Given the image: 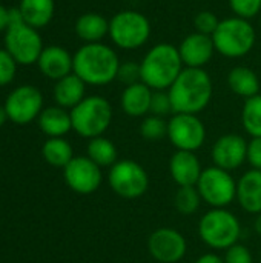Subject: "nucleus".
<instances>
[{
    "label": "nucleus",
    "mask_w": 261,
    "mask_h": 263,
    "mask_svg": "<svg viewBox=\"0 0 261 263\" xmlns=\"http://www.w3.org/2000/svg\"><path fill=\"white\" fill-rule=\"evenodd\" d=\"M254 230L258 233L261 236V214H258L257 217H255V222H254Z\"/></svg>",
    "instance_id": "41"
},
{
    "label": "nucleus",
    "mask_w": 261,
    "mask_h": 263,
    "mask_svg": "<svg viewBox=\"0 0 261 263\" xmlns=\"http://www.w3.org/2000/svg\"><path fill=\"white\" fill-rule=\"evenodd\" d=\"M17 8L25 23L40 29L52 22L55 14V0H20Z\"/></svg>",
    "instance_id": "24"
},
{
    "label": "nucleus",
    "mask_w": 261,
    "mask_h": 263,
    "mask_svg": "<svg viewBox=\"0 0 261 263\" xmlns=\"http://www.w3.org/2000/svg\"><path fill=\"white\" fill-rule=\"evenodd\" d=\"M37 122L42 133L48 137H63L72 129L71 112L57 105L43 108Z\"/></svg>",
    "instance_id": "23"
},
{
    "label": "nucleus",
    "mask_w": 261,
    "mask_h": 263,
    "mask_svg": "<svg viewBox=\"0 0 261 263\" xmlns=\"http://www.w3.org/2000/svg\"><path fill=\"white\" fill-rule=\"evenodd\" d=\"M86 156L100 168H111L117 162V148L109 139L100 136L89 140Z\"/></svg>",
    "instance_id": "27"
},
{
    "label": "nucleus",
    "mask_w": 261,
    "mask_h": 263,
    "mask_svg": "<svg viewBox=\"0 0 261 263\" xmlns=\"http://www.w3.org/2000/svg\"><path fill=\"white\" fill-rule=\"evenodd\" d=\"M111 190L123 199H138L149 188V176L146 170L135 160H117L108 173Z\"/></svg>",
    "instance_id": "10"
},
{
    "label": "nucleus",
    "mask_w": 261,
    "mask_h": 263,
    "mask_svg": "<svg viewBox=\"0 0 261 263\" xmlns=\"http://www.w3.org/2000/svg\"><path fill=\"white\" fill-rule=\"evenodd\" d=\"M178 52L185 68H205L212 60L215 46L211 35L194 31L182 40Z\"/></svg>",
    "instance_id": "16"
},
{
    "label": "nucleus",
    "mask_w": 261,
    "mask_h": 263,
    "mask_svg": "<svg viewBox=\"0 0 261 263\" xmlns=\"http://www.w3.org/2000/svg\"><path fill=\"white\" fill-rule=\"evenodd\" d=\"M195 263H225V260H223V257H220L214 253H206V254L200 256L195 260Z\"/></svg>",
    "instance_id": "39"
},
{
    "label": "nucleus",
    "mask_w": 261,
    "mask_h": 263,
    "mask_svg": "<svg viewBox=\"0 0 261 263\" xmlns=\"http://www.w3.org/2000/svg\"><path fill=\"white\" fill-rule=\"evenodd\" d=\"M17 66L18 63L14 60V57L5 48H0V88L14 82Z\"/></svg>",
    "instance_id": "32"
},
{
    "label": "nucleus",
    "mask_w": 261,
    "mask_h": 263,
    "mask_svg": "<svg viewBox=\"0 0 261 263\" xmlns=\"http://www.w3.org/2000/svg\"><path fill=\"white\" fill-rule=\"evenodd\" d=\"M42 154L43 159L54 168H65L74 159L72 146L63 137H49L43 143Z\"/></svg>",
    "instance_id": "26"
},
{
    "label": "nucleus",
    "mask_w": 261,
    "mask_h": 263,
    "mask_svg": "<svg viewBox=\"0 0 261 263\" xmlns=\"http://www.w3.org/2000/svg\"><path fill=\"white\" fill-rule=\"evenodd\" d=\"M229 89L245 100L260 94V79L257 72L248 66H235L228 74Z\"/></svg>",
    "instance_id": "25"
},
{
    "label": "nucleus",
    "mask_w": 261,
    "mask_h": 263,
    "mask_svg": "<svg viewBox=\"0 0 261 263\" xmlns=\"http://www.w3.org/2000/svg\"><path fill=\"white\" fill-rule=\"evenodd\" d=\"M174 114H200L212 100L214 85L205 68H185L168 89Z\"/></svg>",
    "instance_id": "1"
},
{
    "label": "nucleus",
    "mask_w": 261,
    "mask_h": 263,
    "mask_svg": "<svg viewBox=\"0 0 261 263\" xmlns=\"http://www.w3.org/2000/svg\"><path fill=\"white\" fill-rule=\"evenodd\" d=\"M37 68L49 80H60L74 72V54L60 45L45 46L38 60Z\"/></svg>",
    "instance_id": "17"
},
{
    "label": "nucleus",
    "mask_w": 261,
    "mask_h": 263,
    "mask_svg": "<svg viewBox=\"0 0 261 263\" xmlns=\"http://www.w3.org/2000/svg\"><path fill=\"white\" fill-rule=\"evenodd\" d=\"M197 190L205 203L211 208H226L237 199V182L229 171L215 165L203 170Z\"/></svg>",
    "instance_id": "9"
},
{
    "label": "nucleus",
    "mask_w": 261,
    "mask_h": 263,
    "mask_svg": "<svg viewBox=\"0 0 261 263\" xmlns=\"http://www.w3.org/2000/svg\"><path fill=\"white\" fill-rule=\"evenodd\" d=\"M152 26L149 18L135 9H123L109 18V39L114 46L123 51H135L151 39Z\"/></svg>",
    "instance_id": "7"
},
{
    "label": "nucleus",
    "mask_w": 261,
    "mask_h": 263,
    "mask_svg": "<svg viewBox=\"0 0 261 263\" xmlns=\"http://www.w3.org/2000/svg\"><path fill=\"white\" fill-rule=\"evenodd\" d=\"M74 31L85 43H100L109 35V20L98 12H85L75 20Z\"/></svg>",
    "instance_id": "22"
},
{
    "label": "nucleus",
    "mask_w": 261,
    "mask_h": 263,
    "mask_svg": "<svg viewBox=\"0 0 261 263\" xmlns=\"http://www.w3.org/2000/svg\"><path fill=\"white\" fill-rule=\"evenodd\" d=\"M211 157L215 166L234 171L238 170L248 159V140L240 134H225L220 136L212 145Z\"/></svg>",
    "instance_id": "15"
},
{
    "label": "nucleus",
    "mask_w": 261,
    "mask_h": 263,
    "mask_svg": "<svg viewBox=\"0 0 261 263\" xmlns=\"http://www.w3.org/2000/svg\"><path fill=\"white\" fill-rule=\"evenodd\" d=\"M242 125L251 137H261V94L245 100L242 108Z\"/></svg>",
    "instance_id": "28"
},
{
    "label": "nucleus",
    "mask_w": 261,
    "mask_h": 263,
    "mask_svg": "<svg viewBox=\"0 0 261 263\" xmlns=\"http://www.w3.org/2000/svg\"><path fill=\"white\" fill-rule=\"evenodd\" d=\"M148 251L160 263H178L188 251L185 236L174 228H158L148 239Z\"/></svg>",
    "instance_id": "14"
},
{
    "label": "nucleus",
    "mask_w": 261,
    "mask_h": 263,
    "mask_svg": "<svg viewBox=\"0 0 261 263\" xmlns=\"http://www.w3.org/2000/svg\"><path fill=\"white\" fill-rule=\"evenodd\" d=\"M3 106L8 120L15 125H28L43 111V94L32 85H20L8 94Z\"/></svg>",
    "instance_id": "12"
},
{
    "label": "nucleus",
    "mask_w": 261,
    "mask_h": 263,
    "mask_svg": "<svg viewBox=\"0 0 261 263\" xmlns=\"http://www.w3.org/2000/svg\"><path fill=\"white\" fill-rule=\"evenodd\" d=\"M215 52L228 59H240L248 55L257 42V31L251 20L232 15L220 20L218 28L212 34Z\"/></svg>",
    "instance_id": "5"
},
{
    "label": "nucleus",
    "mask_w": 261,
    "mask_h": 263,
    "mask_svg": "<svg viewBox=\"0 0 261 263\" xmlns=\"http://www.w3.org/2000/svg\"><path fill=\"white\" fill-rule=\"evenodd\" d=\"M183 69L178 46L166 42L151 46L140 62L142 82L152 91H168Z\"/></svg>",
    "instance_id": "3"
},
{
    "label": "nucleus",
    "mask_w": 261,
    "mask_h": 263,
    "mask_svg": "<svg viewBox=\"0 0 261 263\" xmlns=\"http://www.w3.org/2000/svg\"><path fill=\"white\" fill-rule=\"evenodd\" d=\"M52 96L57 106L71 111L86 97V83L72 72L55 82Z\"/></svg>",
    "instance_id": "21"
},
{
    "label": "nucleus",
    "mask_w": 261,
    "mask_h": 263,
    "mask_svg": "<svg viewBox=\"0 0 261 263\" xmlns=\"http://www.w3.org/2000/svg\"><path fill=\"white\" fill-rule=\"evenodd\" d=\"M168 139L177 151H198L206 142V126L197 114H172L168 120Z\"/></svg>",
    "instance_id": "11"
},
{
    "label": "nucleus",
    "mask_w": 261,
    "mask_h": 263,
    "mask_svg": "<svg viewBox=\"0 0 261 263\" xmlns=\"http://www.w3.org/2000/svg\"><path fill=\"white\" fill-rule=\"evenodd\" d=\"M197 186H178L174 194V206L182 216H192L198 211L202 203Z\"/></svg>",
    "instance_id": "29"
},
{
    "label": "nucleus",
    "mask_w": 261,
    "mask_h": 263,
    "mask_svg": "<svg viewBox=\"0 0 261 263\" xmlns=\"http://www.w3.org/2000/svg\"><path fill=\"white\" fill-rule=\"evenodd\" d=\"M220 18L212 12V11H200L198 14H195L194 17V28L197 32L205 34V35H211L215 32V29L218 28Z\"/></svg>",
    "instance_id": "33"
},
{
    "label": "nucleus",
    "mask_w": 261,
    "mask_h": 263,
    "mask_svg": "<svg viewBox=\"0 0 261 263\" xmlns=\"http://www.w3.org/2000/svg\"><path fill=\"white\" fill-rule=\"evenodd\" d=\"M152 116L165 117L168 114H174L172 109V102L169 97L168 91H154L152 99H151V111Z\"/></svg>",
    "instance_id": "35"
},
{
    "label": "nucleus",
    "mask_w": 261,
    "mask_h": 263,
    "mask_svg": "<svg viewBox=\"0 0 261 263\" xmlns=\"http://www.w3.org/2000/svg\"><path fill=\"white\" fill-rule=\"evenodd\" d=\"M140 134L148 142H157L168 137V120L158 116H146L140 123Z\"/></svg>",
    "instance_id": "30"
},
{
    "label": "nucleus",
    "mask_w": 261,
    "mask_h": 263,
    "mask_svg": "<svg viewBox=\"0 0 261 263\" xmlns=\"http://www.w3.org/2000/svg\"><path fill=\"white\" fill-rule=\"evenodd\" d=\"M198 236L202 242L217 251H226L238 243L242 236L240 220L226 208H212L206 211L198 222Z\"/></svg>",
    "instance_id": "6"
},
{
    "label": "nucleus",
    "mask_w": 261,
    "mask_h": 263,
    "mask_svg": "<svg viewBox=\"0 0 261 263\" xmlns=\"http://www.w3.org/2000/svg\"><path fill=\"white\" fill-rule=\"evenodd\" d=\"M225 263H254V257L245 245L235 243L234 247L228 248L225 251Z\"/></svg>",
    "instance_id": "36"
},
{
    "label": "nucleus",
    "mask_w": 261,
    "mask_h": 263,
    "mask_svg": "<svg viewBox=\"0 0 261 263\" xmlns=\"http://www.w3.org/2000/svg\"><path fill=\"white\" fill-rule=\"evenodd\" d=\"M11 23L3 35V48L20 66L37 65L43 51V40L38 29L23 22L18 8H9Z\"/></svg>",
    "instance_id": "4"
},
{
    "label": "nucleus",
    "mask_w": 261,
    "mask_h": 263,
    "mask_svg": "<svg viewBox=\"0 0 261 263\" xmlns=\"http://www.w3.org/2000/svg\"><path fill=\"white\" fill-rule=\"evenodd\" d=\"M234 15L251 20L261 12V0H228Z\"/></svg>",
    "instance_id": "31"
},
{
    "label": "nucleus",
    "mask_w": 261,
    "mask_h": 263,
    "mask_svg": "<svg viewBox=\"0 0 261 263\" xmlns=\"http://www.w3.org/2000/svg\"><path fill=\"white\" fill-rule=\"evenodd\" d=\"M63 177L66 185L74 193L82 196L95 193L103 182L102 168L95 165L88 156L74 157L63 168Z\"/></svg>",
    "instance_id": "13"
},
{
    "label": "nucleus",
    "mask_w": 261,
    "mask_h": 263,
    "mask_svg": "<svg viewBox=\"0 0 261 263\" xmlns=\"http://www.w3.org/2000/svg\"><path fill=\"white\" fill-rule=\"evenodd\" d=\"M202 173V162L195 153L175 151L169 159V174L177 186H195Z\"/></svg>",
    "instance_id": "18"
},
{
    "label": "nucleus",
    "mask_w": 261,
    "mask_h": 263,
    "mask_svg": "<svg viewBox=\"0 0 261 263\" xmlns=\"http://www.w3.org/2000/svg\"><path fill=\"white\" fill-rule=\"evenodd\" d=\"M243 211L261 214V170H249L237 180V199Z\"/></svg>",
    "instance_id": "19"
},
{
    "label": "nucleus",
    "mask_w": 261,
    "mask_h": 263,
    "mask_svg": "<svg viewBox=\"0 0 261 263\" xmlns=\"http://www.w3.org/2000/svg\"><path fill=\"white\" fill-rule=\"evenodd\" d=\"M120 63L117 51L109 45L83 43L74 54V74L86 85L106 86L117 80Z\"/></svg>",
    "instance_id": "2"
},
{
    "label": "nucleus",
    "mask_w": 261,
    "mask_h": 263,
    "mask_svg": "<svg viewBox=\"0 0 261 263\" xmlns=\"http://www.w3.org/2000/svg\"><path fill=\"white\" fill-rule=\"evenodd\" d=\"M6 120H8V114H6V109H5V106H0V128L6 123Z\"/></svg>",
    "instance_id": "40"
},
{
    "label": "nucleus",
    "mask_w": 261,
    "mask_h": 263,
    "mask_svg": "<svg viewBox=\"0 0 261 263\" xmlns=\"http://www.w3.org/2000/svg\"><path fill=\"white\" fill-rule=\"evenodd\" d=\"M72 129L85 139L103 136L112 123L114 111L108 99L102 96H86L71 111Z\"/></svg>",
    "instance_id": "8"
},
{
    "label": "nucleus",
    "mask_w": 261,
    "mask_h": 263,
    "mask_svg": "<svg viewBox=\"0 0 261 263\" xmlns=\"http://www.w3.org/2000/svg\"><path fill=\"white\" fill-rule=\"evenodd\" d=\"M11 23V14H9V9L0 3V32H5L8 29Z\"/></svg>",
    "instance_id": "38"
},
{
    "label": "nucleus",
    "mask_w": 261,
    "mask_h": 263,
    "mask_svg": "<svg viewBox=\"0 0 261 263\" xmlns=\"http://www.w3.org/2000/svg\"><path fill=\"white\" fill-rule=\"evenodd\" d=\"M152 89L145 85L143 82L125 86V89L120 94V108L122 111L132 117H146L151 111V99H152Z\"/></svg>",
    "instance_id": "20"
},
{
    "label": "nucleus",
    "mask_w": 261,
    "mask_h": 263,
    "mask_svg": "<svg viewBox=\"0 0 261 263\" xmlns=\"http://www.w3.org/2000/svg\"><path fill=\"white\" fill-rule=\"evenodd\" d=\"M117 80L126 86L134 85L142 82V71H140V63L137 62H122L118 66L117 72Z\"/></svg>",
    "instance_id": "34"
},
{
    "label": "nucleus",
    "mask_w": 261,
    "mask_h": 263,
    "mask_svg": "<svg viewBox=\"0 0 261 263\" xmlns=\"http://www.w3.org/2000/svg\"><path fill=\"white\" fill-rule=\"evenodd\" d=\"M252 170H261V137H251L248 142V159Z\"/></svg>",
    "instance_id": "37"
},
{
    "label": "nucleus",
    "mask_w": 261,
    "mask_h": 263,
    "mask_svg": "<svg viewBox=\"0 0 261 263\" xmlns=\"http://www.w3.org/2000/svg\"><path fill=\"white\" fill-rule=\"evenodd\" d=\"M260 25H261V22H260Z\"/></svg>",
    "instance_id": "42"
}]
</instances>
